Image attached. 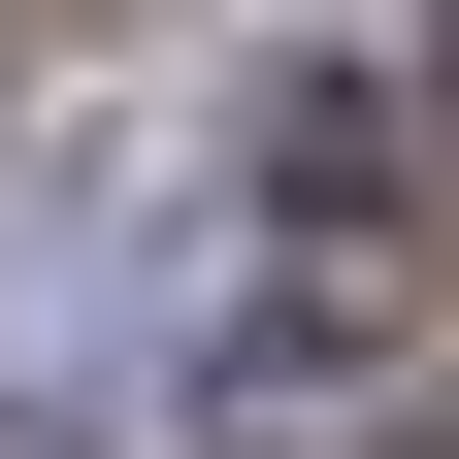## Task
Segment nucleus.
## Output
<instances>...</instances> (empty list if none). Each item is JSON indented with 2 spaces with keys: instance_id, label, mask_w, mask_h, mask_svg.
Wrapping results in <instances>:
<instances>
[{
  "instance_id": "nucleus-1",
  "label": "nucleus",
  "mask_w": 459,
  "mask_h": 459,
  "mask_svg": "<svg viewBox=\"0 0 459 459\" xmlns=\"http://www.w3.org/2000/svg\"><path fill=\"white\" fill-rule=\"evenodd\" d=\"M394 459H459V427H394Z\"/></svg>"
}]
</instances>
